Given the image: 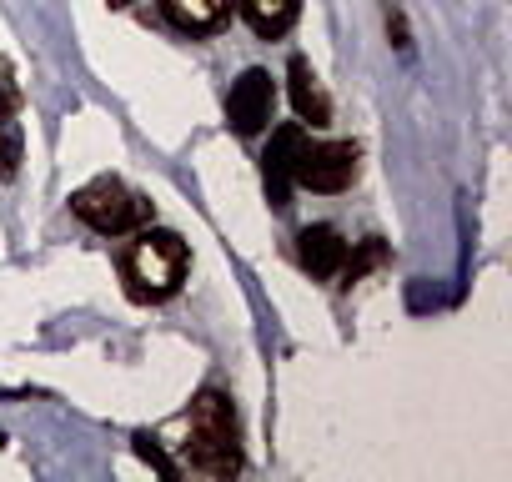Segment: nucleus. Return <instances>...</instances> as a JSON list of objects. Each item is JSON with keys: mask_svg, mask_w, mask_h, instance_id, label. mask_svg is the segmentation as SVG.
<instances>
[{"mask_svg": "<svg viewBox=\"0 0 512 482\" xmlns=\"http://www.w3.org/2000/svg\"><path fill=\"white\" fill-rule=\"evenodd\" d=\"M21 151H26V136H21L16 111H0V181H11L21 171Z\"/></svg>", "mask_w": 512, "mask_h": 482, "instance_id": "nucleus-11", "label": "nucleus"}, {"mask_svg": "<svg viewBox=\"0 0 512 482\" xmlns=\"http://www.w3.org/2000/svg\"><path fill=\"white\" fill-rule=\"evenodd\" d=\"M71 211H76L91 231H101V236H121V231L151 221V201L136 196V191H131L126 181H116V176L86 181V186L71 196Z\"/></svg>", "mask_w": 512, "mask_h": 482, "instance_id": "nucleus-3", "label": "nucleus"}, {"mask_svg": "<svg viewBox=\"0 0 512 482\" xmlns=\"http://www.w3.org/2000/svg\"><path fill=\"white\" fill-rule=\"evenodd\" d=\"M161 11L176 31H191V36H206L226 21L231 0H161Z\"/></svg>", "mask_w": 512, "mask_h": 482, "instance_id": "nucleus-10", "label": "nucleus"}, {"mask_svg": "<svg viewBox=\"0 0 512 482\" xmlns=\"http://www.w3.org/2000/svg\"><path fill=\"white\" fill-rule=\"evenodd\" d=\"M287 76H292V106H297V116H302L307 126H332V101H327L317 71H312L302 56H292Z\"/></svg>", "mask_w": 512, "mask_h": 482, "instance_id": "nucleus-8", "label": "nucleus"}, {"mask_svg": "<svg viewBox=\"0 0 512 482\" xmlns=\"http://www.w3.org/2000/svg\"><path fill=\"white\" fill-rule=\"evenodd\" d=\"M297 11H302V0H241V16L246 26L262 36V41H277L297 26Z\"/></svg>", "mask_w": 512, "mask_h": 482, "instance_id": "nucleus-9", "label": "nucleus"}, {"mask_svg": "<svg viewBox=\"0 0 512 482\" xmlns=\"http://www.w3.org/2000/svg\"><path fill=\"white\" fill-rule=\"evenodd\" d=\"M387 36H392V46H397V51H407V46H412V36H407V21H402V6H397V0H387Z\"/></svg>", "mask_w": 512, "mask_h": 482, "instance_id": "nucleus-15", "label": "nucleus"}, {"mask_svg": "<svg viewBox=\"0 0 512 482\" xmlns=\"http://www.w3.org/2000/svg\"><path fill=\"white\" fill-rule=\"evenodd\" d=\"M186 267H191V252L176 231H161V226H146L131 252L121 257V277H126V292L131 302H166L181 292L186 282Z\"/></svg>", "mask_w": 512, "mask_h": 482, "instance_id": "nucleus-1", "label": "nucleus"}, {"mask_svg": "<svg viewBox=\"0 0 512 482\" xmlns=\"http://www.w3.org/2000/svg\"><path fill=\"white\" fill-rule=\"evenodd\" d=\"M302 141H307L302 126H282V131H272V141H267V151H262L267 201H272L277 211L292 206V171H297V151H302Z\"/></svg>", "mask_w": 512, "mask_h": 482, "instance_id": "nucleus-6", "label": "nucleus"}, {"mask_svg": "<svg viewBox=\"0 0 512 482\" xmlns=\"http://www.w3.org/2000/svg\"><path fill=\"white\" fill-rule=\"evenodd\" d=\"M357 176V146L352 141H302L292 186L307 191H347Z\"/></svg>", "mask_w": 512, "mask_h": 482, "instance_id": "nucleus-4", "label": "nucleus"}, {"mask_svg": "<svg viewBox=\"0 0 512 482\" xmlns=\"http://www.w3.org/2000/svg\"><path fill=\"white\" fill-rule=\"evenodd\" d=\"M186 457L191 467H201L206 477H236L241 472V437H236V412L231 402L206 387L196 402H191V417H186Z\"/></svg>", "mask_w": 512, "mask_h": 482, "instance_id": "nucleus-2", "label": "nucleus"}, {"mask_svg": "<svg viewBox=\"0 0 512 482\" xmlns=\"http://www.w3.org/2000/svg\"><path fill=\"white\" fill-rule=\"evenodd\" d=\"M136 452H141V457H146V462H151L156 472H166V477H176V462H171V457H166V452H161V447H156V442H151L146 432H136Z\"/></svg>", "mask_w": 512, "mask_h": 482, "instance_id": "nucleus-14", "label": "nucleus"}, {"mask_svg": "<svg viewBox=\"0 0 512 482\" xmlns=\"http://www.w3.org/2000/svg\"><path fill=\"white\" fill-rule=\"evenodd\" d=\"M111 6H131V0H111Z\"/></svg>", "mask_w": 512, "mask_h": 482, "instance_id": "nucleus-16", "label": "nucleus"}, {"mask_svg": "<svg viewBox=\"0 0 512 482\" xmlns=\"http://www.w3.org/2000/svg\"><path fill=\"white\" fill-rule=\"evenodd\" d=\"M272 101H277V91H272V76H267L262 66L241 71V76L231 81V96H226V126H231L236 136L267 131V121H272Z\"/></svg>", "mask_w": 512, "mask_h": 482, "instance_id": "nucleus-5", "label": "nucleus"}, {"mask_svg": "<svg viewBox=\"0 0 512 482\" xmlns=\"http://www.w3.org/2000/svg\"><path fill=\"white\" fill-rule=\"evenodd\" d=\"M297 262H302V272H312V277H337L342 262H347V241H342V231L327 226V221L302 226V236H297Z\"/></svg>", "mask_w": 512, "mask_h": 482, "instance_id": "nucleus-7", "label": "nucleus"}, {"mask_svg": "<svg viewBox=\"0 0 512 482\" xmlns=\"http://www.w3.org/2000/svg\"><path fill=\"white\" fill-rule=\"evenodd\" d=\"M0 111H21V81L6 56H0Z\"/></svg>", "mask_w": 512, "mask_h": 482, "instance_id": "nucleus-13", "label": "nucleus"}, {"mask_svg": "<svg viewBox=\"0 0 512 482\" xmlns=\"http://www.w3.org/2000/svg\"><path fill=\"white\" fill-rule=\"evenodd\" d=\"M382 262H387L382 236H367L357 252H347V262H342V272H337V277H342V287H352V282H362V277H367L372 267H382Z\"/></svg>", "mask_w": 512, "mask_h": 482, "instance_id": "nucleus-12", "label": "nucleus"}]
</instances>
